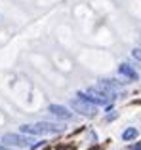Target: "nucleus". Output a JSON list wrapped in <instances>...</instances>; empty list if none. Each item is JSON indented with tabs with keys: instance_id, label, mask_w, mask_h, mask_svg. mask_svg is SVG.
Segmentation results:
<instances>
[{
	"instance_id": "nucleus-5",
	"label": "nucleus",
	"mask_w": 141,
	"mask_h": 150,
	"mask_svg": "<svg viewBox=\"0 0 141 150\" xmlns=\"http://www.w3.org/2000/svg\"><path fill=\"white\" fill-rule=\"evenodd\" d=\"M118 70H120V74H124V76L128 78V80H137V72H135L130 65H126V63H122V65L118 67Z\"/></svg>"
},
{
	"instance_id": "nucleus-1",
	"label": "nucleus",
	"mask_w": 141,
	"mask_h": 150,
	"mask_svg": "<svg viewBox=\"0 0 141 150\" xmlns=\"http://www.w3.org/2000/svg\"><path fill=\"white\" fill-rule=\"evenodd\" d=\"M63 125L59 124H50V122H38V124L34 125H21L19 127V131L23 133V135H56V133H61L63 131Z\"/></svg>"
},
{
	"instance_id": "nucleus-6",
	"label": "nucleus",
	"mask_w": 141,
	"mask_h": 150,
	"mask_svg": "<svg viewBox=\"0 0 141 150\" xmlns=\"http://www.w3.org/2000/svg\"><path fill=\"white\" fill-rule=\"evenodd\" d=\"M137 135H139V131H137L135 127H128L126 131L122 133V141H126V143H130V141H134V139H135Z\"/></svg>"
},
{
	"instance_id": "nucleus-7",
	"label": "nucleus",
	"mask_w": 141,
	"mask_h": 150,
	"mask_svg": "<svg viewBox=\"0 0 141 150\" xmlns=\"http://www.w3.org/2000/svg\"><path fill=\"white\" fill-rule=\"evenodd\" d=\"M132 55H134L135 59H137V61L141 63V50L139 48H135V50H132Z\"/></svg>"
},
{
	"instance_id": "nucleus-3",
	"label": "nucleus",
	"mask_w": 141,
	"mask_h": 150,
	"mask_svg": "<svg viewBox=\"0 0 141 150\" xmlns=\"http://www.w3.org/2000/svg\"><path fill=\"white\" fill-rule=\"evenodd\" d=\"M2 143L8 144V146H19V148H25V146H31L34 143L31 137H23V135H17V133H6L2 137Z\"/></svg>"
},
{
	"instance_id": "nucleus-8",
	"label": "nucleus",
	"mask_w": 141,
	"mask_h": 150,
	"mask_svg": "<svg viewBox=\"0 0 141 150\" xmlns=\"http://www.w3.org/2000/svg\"><path fill=\"white\" fill-rule=\"evenodd\" d=\"M130 150H141V143H135V144H132Z\"/></svg>"
},
{
	"instance_id": "nucleus-2",
	"label": "nucleus",
	"mask_w": 141,
	"mask_h": 150,
	"mask_svg": "<svg viewBox=\"0 0 141 150\" xmlns=\"http://www.w3.org/2000/svg\"><path fill=\"white\" fill-rule=\"evenodd\" d=\"M70 106H73L74 112L82 114V116H86V118H92V116L97 114V105L88 103L84 99H73V101H70Z\"/></svg>"
},
{
	"instance_id": "nucleus-9",
	"label": "nucleus",
	"mask_w": 141,
	"mask_h": 150,
	"mask_svg": "<svg viewBox=\"0 0 141 150\" xmlns=\"http://www.w3.org/2000/svg\"><path fill=\"white\" fill-rule=\"evenodd\" d=\"M115 118H116V114H107V120H109V122L115 120Z\"/></svg>"
},
{
	"instance_id": "nucleus-4",
	"label": "nucleus",
	"mask_w": 141,
	"mask_h": 150,
	"mask_svg": "<svg viewBox=\"0 0 141 150\" xmlns=\"http://www.w3.org/2000/svg\"><path fill=\"white\" fill-rule=\"evenodd\" d=\"M48 112L57 116V118H61V120H73V112H69V108L63 105H50Z\"/></svg>"
}]
</instances>
